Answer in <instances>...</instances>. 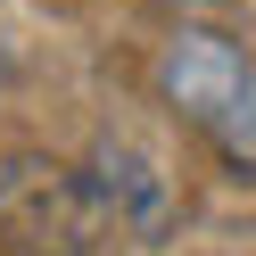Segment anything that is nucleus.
<instances>
[{
  "mask_svg": "<svg viewBox=\"0 0 256 256\" xmlns=\"http://www.w3.org/2000/svg\"><path fill=\"white\" fill-rule=\"evenodd\" d=\"M116 223L108 190L58 157H8L0 166V240L17 256H91Z\"/></svg>",
  "mask_w": 256,
  "mask_h": 256,
  "instance_id": "2",
  "label": "nucleus"
},
{
  "mask_svg": "<svg viewBox=\"0 0 256 256\" xmlns=\"http://www.w3.org/2000/svg\"><path fill=\"white\" fill-rule=\"evenodd\" d=\"M157 91H166V100L182 108V124H198L240 174H256V58L240 50L232 34H206V25L174 34L166 58H157Z\"/></svg>",
  "mask_w": 256,
  "mask_h": 256,
  "instance_id": "1",
  "label": "nucleus"
}]
</instances>
